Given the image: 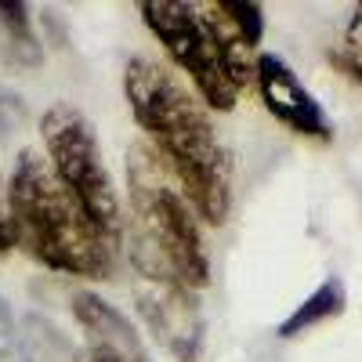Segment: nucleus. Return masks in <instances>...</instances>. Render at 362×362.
<instances>
[{"mask_svg":"<svg viewBox=\"0 0 362 362\" xmlns=\"http://www.w3.org/2000/svg\"><path fill=\"white\" fill-rule=\"evenodd\" d=\"M124 95L131 102L134 124L177 177L196 218L214 228L225 225L232 210V153L199 95L174 69L148 54L127 58Z\"/></svg>","mask_w":362,"mask_h":362,"instance_id":"nucleus-1","label":"nucleus"},{"mask_svg":"<svg viewBox=\"0 0 362 362\" xmlns=\"http://www.w3.org/2000/svg\"><path fill=\"white\" fill-rule=\"evenodd\" d=\"M8 218L15 247L51 272L80 279H109L112 247L87 221L80 203L54 177L37 148H22L8 177Z\"/></svg>","mask_w":362,"mask_h":362,"instance_id":"nucleus-2","label":"nucleus"},{"mask_svg":"<svg viewBox=\"0 0 362 362\" xmlns=\"http://www.w3.org/2000/svg\"><path fill=\"white\" fill-rule=\"evenodd\" d=\"M127 199L131 225H124V232L131 261L167 268L192 290L206 286L210 257L199 232V218L170 167L145 141L131 145L127 153Z\"/></svg>","mask_w":362,"mask_h":362,"instance_id":"nucleus-3","label":"nucleus"},{"mask_svg":"<svg viewBox=\"0 0 362 362\" xmlns=\"http://www.w3.org/2000/svg\"><path fill=\"white\" fill-rule=\"evenodd\" d=\"M40 138L54 177L80 203L87 221L98 228V235L109 247H116L124 239V210H119L116 181L109 174L95 124L73 102H54L40 116Z\"/></svg>","mask_w":362,"mask_h":362,"instance_id":"nucleus-4","label":"nucleus"},{"mask_svg":"<svg viewBox=\"0 0 362 362\" xmlns=\"http://www.w3.org/2000/svg\"><path fill=\"white\" fill-rule=\"evenodd\" d=\"M145 25L153 29V37L163 44V51L174 58L181 73H189L196 95L206 109L228 112L239 98V90L228 83L221 73L210 37L199 18V4H185V0H141L138 4Z\"/></svg>","mask_w":362,"mask_h":362,"instance_id":"nucleus-5","label":"nucleus"},{"mask_svg":"<svg viewBox=\"0 0 362 362\" xmlns=\"http://www.w3.org/2000/svg\"><path fill=\"white\" fill-rule=\"evenodd\" d=\"M134 300L153 334L177 362H199L203 351V312L196 290L185 286L174 272L156 264H134Z\"/></svg>","mask_w":362,"mask_h":362,"instance_id":"nucleus-6","label":"nucleus"},{"mask_svg":"<svg viewBox=\"0 0 362 362\" xmlns=\"http://www.w3.org/2000/svg\"><path fill=\"white\" fill-rule=\"evenodd\" d=\"M254 80L261 90V102L268 105V112L279 124H286L297 134H308V138H329V116L322 112L315 95L297 80V73L283 58L261 54L254 62Z\"/></svg>","mask_w":362,"mask_h":362,"instance_id":"nucleus-7","label":"nucleus"},{"mask_svg":"<svg viewBox=\"0 0 362 362\" xmlns=\"http://www.w3.org/2000/svg\"><path fill=\"white\" fill-rule=\"evenodd\" d=\"M73 315L83 326V351L76 355V362H148L141 334L131 326V319L124 312H116L105 297L98 293H76L73 297Z\"/></svg>","mask_w":362,"mask_h":362,"instance_id":"nucleus-8","label":"nucleus"},{"mask_svg":"<svg viewBox=\"0 0 362 362\" xmlns=\"http://www.w3.org/2000/svg\"><path fill=\"white\" fill-rule=\"evenodd\" d=\"M199 18H203V29L210 37V47H214L221 73L228 76V83L235 90H243L254 80V62H257L254 47H247V40L239 37V29L228 22L221 4H199Z\"/></svg>","mask_w":362,"mask_h":362,"instance_id":"nucleus-9","label":"nucleus"},{"mask_svg":"<svg viewBox=\"0 0 362 362\" xmlns=\"http://www.w3.org/2000/svg\"><path fill=\"white\" fill-rule=\"evenodd\" d=\"M344 305H348L344 283H341L337 276H329L322 286H315V290L279 322V337L290 341V337L305 334V329H312V326H319V322H326V319H337V315L344 312Z\"/></svg>","mask_w":362,"mask_h":362,"instance_id":"nucleus-10","label":"nucleus"},{"mask_svg":"<svg viewBox=\"0 0 362 362\" xmlns=\"http://www.w3.org/2000/svg\"><path fill=\"white\" fill-rule=\"evenodd\" d=\"M0 25L8 33V58L18 66H40L44 51L40 40L33 33V15H29V4L22 0H0Z\"/></svg>","mask_w":362,"mask_h":362,"instance_id":"nucleus-11","label":"nucleus"},{"mask_svg":"<svg viewBox=\"0 0 362 362\" xmlns=\"http://www.w3.org/2000/svg\"><path fill=\"white\" fill-rule=\"evenodd\" d=\"M221 11L239 29V37L247 40V47L261 44V37H264V11H261V4H250V0H221Z\"/></svg>","mask_w":362,"mask_h":362,"instance_id":"nucleus-12","label":"nucleus"},{"mask_svg":"<svg viewBox=\"0 0 362 362\" xmlns=\"http://www.w3.org/2000/svg\"><path fill=\"white\" fill-rule=\"evenodd\" d=\"M329 58H334V62L344 69V76H351L355 83H362V4L355 8V15L348 22V33H344L341 51H334Z\"/></svg>","mask_w":362,"mask_h":362,"instance_id":"nucleus-13","label":"nucleus"},{"mask_svg":"<svg viewBox=\"0 0 362 362\" xmlns=\"http://www.w3.org/2000/svg\"><path fill=\"white\" fill-rule=\"evenodd\" d=\"M15 351V326H11V308L8 300L0 297V355H11Z\"/></svg>","mask_w":362,"mask_h":362,"instance_id":"nucleus-14","label":"nucleus"},{"mask_svg":"<svg viewBox=\"0 0 362 362\" xmlns=\"http://www.w3.org/2000/svg\"><path fill=\"white\" fill-rule=\"evenodd\" d=\"M11 250H15V232H11V218L4 203H0V254H11Z\"/></svg>","mask_w":362,"mask_h":362,"instance_id":"nucleus-15","label":"nucleus"}]
</instances>
